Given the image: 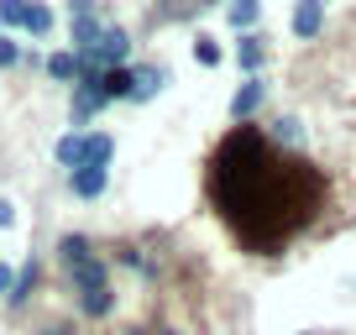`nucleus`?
Masks as SVG:
<instances>
[{
    "instance_id": "1",
    "label": "nucleus",
    "mask_w": 356,
    "mask_h": 335,
    "mask_svg": "<svg viewBox=\"0 0 356 335\" xmlns=\"http://www.w3.org/2000/svg\"><path fill=\"white\" fill-rule=\"evenodd\" d=\"M126 53H131V37H126V26L105 22V26H100V42L89 47V58H95L100 68H126Z\"/></svg>"
},
{
    "instance_id": "2",
    "label": "nucleus",
    "mask_w": 356,
    "mask_h": 335,
    "mask_svg": "<svg viewBox=\"0 0 356 335\" xmlns=\"http://www.w3.org/2000/svg\"><path fill=\"white\" fill-rule=\"evenodd\" d=\"M68 283H74V293H95V288H111V268H105L100 257H84L68 268Z\"/></svg>"
},
{
    "instance_id": "3",
    "label": "nucleus",
    "mask_w": 356,
    "mask_h": 335,
    "mask_svg": "<svg viewBox=\"0 0 356 335\" xmlns=\"http://www.w3.org/2000/svg\"><path fill=\"white\" fill-rule=\"evenodd\" d=\"M289 26H293V37H299V42H314V37L325 32V0H299Z\"/></svg>"
},
{
    "instance_id": "4",
    "label": "nucleus",
    "mask_w": 356,
    "mask_h": 335,
    "mask_svg": "<svg viewBox=\"0 0 356 335\" xmlns=\"http://www.w3.org/2000/svg\"><path fill=\"white\" fill-rule=\"evenodd\" d=\"M236 63H241V74H246V79H262L267 37H262V32H241V42H236Z\"/></svg>"
},
{
    "instance_id": "5",
    "label": "nucleus",
    "mask_w": 356,
    "mask_h": 335,
    "mask_svg": "<svg viewBox=\"0 0 356 335\" xmlns=\"http://www.w3.org/2000/svg\"><path fill=\"white\" fill-rule=\"evenodd\" d=\"M262 100H267L262 79H241V90L231 95V121H252V115L262 111Z\"/></svg>"
},
{
    "instance_id": "6",
    "label": "nucleus",
    "mask_w": 356,
    "mask_h": 335,
    "mask_svg": "<svg viewBox=\"0 0 356 335\" xmlns=\"http://www.w3.org/2000/svg\"><path fill=\"white\" fill-rule=\"evenodd\" d=\"M168 68H157V63H147V68H131V100L142 105V100H152V95H163L168 90Z\"/></svg>"
},
{
    "instance_id": "7",
    "label": "nucleus",
    "mask_w": 356,
    "mask_h": 335,
    "mask_svg": "<svg viewBox=\"0 0 356 335\" xmlns=\"http://www.w3.org/2000/svg\"><path fill=\"white\" fill-rule=\"evenodd\" d=\"M105 183H111V168H74V173H68V189H74V199H100Z\"/></svg>"
},
{
    "instance_id": "8",
    "label": "nucleus",
    "mask_w": 356,
    "mask_h": 335,
    "mask_svg": "<svg viewBox=\"0 0 356 335\" xmlns=\"http://www.w3.org/2000/svg\"><path fill=\"white\" fill-rule=\"evenodd\" d=\"M115 157V136L111 131H89L84 136V168H111Z\"/></svg>"
},
{
    "instance_id": "9",
    "label": "nucleus",
    "mask_w": 356,
    "mask_h": 335,
    "mask_svg": "<svg viewBox=\"0 0 356 335\" xmlns=\"http://www.w3.org/2000/svg\"><path fill=\"white\" fill-rule=\"evenodd\" d=\"M37 283H42V262H37V257H26L22 268H16V283H11V304H26V299H32V288H37Z\"/></svg>"
},
{
    "instance_id": "10",
    "label": "nucleus",
    "mask_w": 356,
    "mask_h": 335,
    "mask_svg": "<svg viewBox=\"0 0 356 335\" xmlns=\"http://www.w3.org/2000/svg\"><path fill=\"white\" fill-rule=\"evenodd\" d=\"M257 16H262V0H225V22L236 32H257Z\"/></svg>"
},
{
    "instance_id": "11",
    "label": "nucleus",
    "mask_w": 356,
    "mask_h": 335,
    "mask_svg": "<svg viewBox=\"0 0 356 335\" xmlns=\"http://www.w3.org/2000/svg\"><path fill=\"white\" fill-rule=\"evenodd\" d=\"M42 68H47L53 84H74V79H79V53H74V47H63V53H53Z\"/></svg>"
},
{
    "instance_id": "12",
    "label": "nucleus",
    "mask_w": 356,
    "mask_h": 335,
    "mask_svg": "<svg viewBox=\"0 0 356 335\" xmlns=\"http://www.w3.org/2000/svg\"><path fill=\"white\" fill-rule=\"evenodd\" d=\"M53 157L68 168V173H74V168H84V131H68V136H58Z\"/></svg>"
},
{
    "instance_id": "13",
    "label": "nucleus",
    "mask_w": 356,
    "mask_h": 335,
    "mask_svg": "<svg viewBox=\"0 0 356 335\" xmlns=\"http://www.w3.org/2000/svg\"><path fill=\"white\" fill-rule=\"evenodd\" d=\"M22 32L32 37V42H42V37L53 32V11H47L42 0H32V6H26V22H22Z\"/></svg>"
},
{
    "instance_id": "14",
    "label": "nucleus",
    "mask_w": 356,
    "mask_h": 335,
    "mask_svg": "<svg viewBox=\"0 0 356 335\" xmlns=\"http://www.w3.org/2000/svg\"><path fill=\"white\" fill-rule=\"evenodd\" d=\"M100 90H105V100H131V68H105Z\"/></svg>"
},
{
    "instance_id": "15",
    "label": "nucleus",
    "mask_w": 356,
    "mask_h": 335,
    "mask_svg": "<svg viewBox=\"0 0 356 335\" xmlns=\"http://www.w3.org/2000/svg\"><path fill=\"white\" fill-rule=\"evenodd\" d=\"M79 309L89 314V320H105V314H115V293L111 288H95V293H79Z\"/></svg>"
},
{
    "instance_id": "16",
    "label": "nucleus",
    "mask_w": 356,
    "mask_h": 335,
    "mask_svg": "<svg viewBox=\"0 0 356 335\" xmlns=\"http://www.w3.org/2000/svg\"><path fill=\"white\" fill-rule=\"evenodd\" d=\"M58 257H63V268H74V262L95 257V246H89V236H63V241H58Z\"/></svg>"
},
{
    "instance_id": "17",
    "label": "nucleus",
    "mask_w": 356,
    "mask_h": 335,
    "mask_svg": "<svg viewBox=\"0 0 356 335\" xmlns=\"http://www.w3.org/2000/svg\"><path fill=\"white\" fill-rule=\"evenodd\" d=\"M220 58H225V53H220V42H215V37H204V32L194 37V63H200V68H220Z\"/></svg>"
},
{
    "instance_id": "18",
    "label": "nucleus",
    "mask_w": 356,
    "mask_h": 335,
    "mask_svg": "<svg viewBox=\"0 0 356 335\" xmlns=\"http://www.w3.org/2000/svg\"><path fill=\"white\" fill-rule=\"evenodd\" d=\"M273 142H278V147H299V142H304L299 121H293V115H283V121H273Z\"/></svg>"
},
{
    "instance_id": "19",
    "label": "nucleus",
    "mask_w": 356,
    "mask_h": 335,
    "mask_svg": "<svg viewBox=\"0 0 356 335\" xmlns=\"http://www.w3.org/2000/svg\"><path fill=\"white\" fill-rule=\"evenodd\" d=\"M26 6H32V0H0V26H6V32L22 26L26 22Z\"/></svg>"
},
{
    "instance_id": "20",
    "label": "nucleus",
    "mask_w": 356,
    "mask_h": 335,
    "mask_svg": "<svg viewBox=\"0 0 356 335\" xmlns=\"http://www.w3.org/2000/svg\"><path fill=\"white\" fill-rule=\"evenodd\" d=\"M22 58H26V47L16 42L11 32H0V68H16V63H22Z\"/></svg>"
},
{
    "instance_id": "21",
    "label": "nucleus",
    "mask_w": 356,
    "mask_h": 335,
    "mask_svg": "<svg viewBox=\"0 0 356 335\" xmlns=\"http://www.w3.org/2000/svg\"><path fill=\"white\" fill-rule=\"evenodd\" d=\"M95 11H100L95 0H68V16H95Z\"/></svg>"
},
{
    "instance_id": "22",
    "label": "nucleus",
    "mask_w": 356,
    "mask_h": 335,
    "mask_svg": "<svg viewBox=\"0 0 356 335\" xmlns=\"http://www.w3.org/2000/svg\"><path fill=\"white\" fill-rule=\"evenodd\" d=\"M11 225H16V204L0 199V231H11Z\"/></svg>"
},
{
    "instance_id": "23",
    "label": "nucleus",
    "mask_w": 356,
    "mask_h": 335,
    "mask_svg": "<svg viewBox=\"0 0 356 335\" xmlns=\"http://www.w3.org/2000/svg\"><path fill=\"white\" fill-rule=\"evenodd\" d=\"M11 283H16V268H6V262H0V293H6V299H11Z\"/></svg>"
},
{
    "instance_id": "24",
    "label": "nucleus",
    "mask_w": 356,
    "mask_h": 335,
    "mask_svg": "<svg viewBox=\"0 0 356 335\" xmlns=\"http://www.w3.org/2000/svg\"><path fill=\"white\" fill-rule=\"evenodd\" d=\"M189 6H215V0H189Z\"/></svg>"
},
{
    "instance_id": "25",
    "label": "nucleus",
    "mask_w": 356,
    "mask_h": 335,
    "mask_svg": "<svg viewBox=\"0 0 356 335\" xmlns=\"http://www.w3.org/2000/svg\"><path fill=\"white\" fill-rule=\"evenodd\" d=\"M304 335H330V330H304Z\"/></svg>"
},
{
    "instance_id": "26",
    "label": "nucleus",
    "mask_w": 356,
    "mask_h": 335,
    "mask_svg": "<svg viewBox=\"0 0 356 335\" xmlns=\"http://www.w3.org/2000/svg\"><path fill=\"white\" fill-rule=\"evenodd\" d=\"M47 335H68V330H47Z\"/></svg>"
},
{
    "instance_id": "27",
    "label": "nucleus",
    "mask_w": 356,
    "mask_h": 335,
    "mask_svg": "<svg viewBox=\"0 0 356 335\" xmlns=\"http://www.w3.org/2000/svg\"><path fill=\"white\" fill-rule=\"evenodd\" d=\"M157 335H173V330H157Z\"/></svg>"
}]
</instances>
